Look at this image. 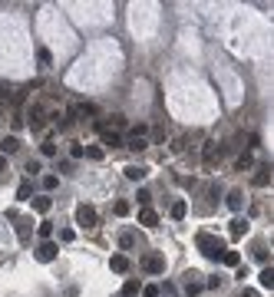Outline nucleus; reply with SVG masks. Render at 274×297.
<instances>
[{"label": "nucleus", "mask_w": 274, "mask_h": 297, "mask_svg": "<svg viewBox=\"0 0 274 297\" xmlns=\"http://www.w3.org/2000/svg\"><path fill=\"white\" fill-rule=\"evenodd\" d=\"M198 251L205 254V258H211V261H218L221 254L228 251V248H225V241H221L218 234H208V231H198Z\"/></svg>", "instance_id": "1"}, {"label": "nucleus", "mask_w": 274, "mask_h": 297, "mask_svg": "<svg viewBox=\"0 0 274 297\" xmlns=\"http://www.w3.org/2000/svg\"><path fill=\"white\" fill-rule=\"evenodd\" d=\"M76 225L79 228H96L99 225V215L93 205H76Z\"/></svg>", "instance_id": "2"}, {"label": "nucleus", "mask_w": 274, "mask_h": 297, "mask_svg": "<svg viewBox=\"0 0 274 297\" xmlns=\"http://www.w3.org/2000/svg\"><path fill=\"white\" fill-rule=\"evenodd\" d=\"M56 251H60V244H56V241H40V244H36V251H33V254H36V261L50 264V261H53V258H56Z\"/></svg>", "instance_id": "3"}, {"label": "nucleus", "mask_w": 274, "mask_h": 297, "mask_svg": "<svg viewBox=\"0 0 274 297\" xmlns=\"http://www.w3.org/2000/svg\"><path fill=\"white\" fill-rule=\"evenodd\" d=\"M142 267H145V271H149V274H162V271H165V258H162V254H145V258H142Z\"/></svg>", "instance_id": "4"}, {"label": "nucleus", "mask_w": 274, "mask_h": 297, "mask_svg": "<svg viewBox=\"0 0 274 297\" xmlns=\"http://www.w3.org/2000/svg\"><path fill=\"white\" fill-rule=\"evenodd\" d=\"M221 155V149H218V142L211 139V142H205V149H202V162L205 165H215V159Z\"/></svg>", "instance_id": "5"}, {"label": "nucleus", "mask_w": 274, "mask_h": 297, "mask_svg": "<svg viewBox=\"0 0 274 297\" xmlns=\"http://www.w3.org/2000/svg\"><path fill=\"white\" fill-rule=\"evenodd\" d=\"M188 277V281H185V287H182V291H185V294L188 297H198V294H202V291H205V284H202V281H195V271H192V274H185Z\"/></svg>", "instance_id": "6"}, {"label": "nucleus", "mask_w": 274, "mask_h": 297, "mask_svg": "<svg viewBox=\"0 0 274 297\" xmlns=\"http://www.w3.org/2000/svg\"><path fill=\"white\" fill-rule=\"evenodd\" d=\"M13 221H17V238L20 241H30V225H33V218H17V215H10Z\"/></svg>", "instance_id": "7"}, {"label": "nucleus", "mask_w": 274, "mask_h": 297, "mask_svg": "<svg viewBox=\"0 0 274 297\" xmlns=\"http://www.w3.org/2000/svg\"><path fill=\"white\" fill-rule=\"evenodd\" d=\"M122 172H126V178H129V182H142V178L149 175V172H145L142 165H126Z\"/></svg>", "instance_id": "8"}, {"label": "nucleus", "mask_w": 274, "mask_h": 297, "mask_svg": "<svg viewBox=\"0 0 274 297\" xmlns=\"http://www.w3.org/2000/svg\"><path fill=\"white\" fill-rule=\"evenodd\" d=\"M139 225H145V228H155V225H159V215H155L152 208H142V211H139Z\"/></svg>", "instance_id": "9"}, {"label": "nucleus", "mask_w": 274, "mask_h": 297, "mask_svg": "<svg viewBox=\"0 0 274 297\" xmlns=\"http://www.w3.org/2000/svg\"><path fill=\"white\" fill-rule=\"evenodd\" d=\"M112 271H116V274H126V271H129V258H126V254H112Z\"/></svg>", "instance_id": "10"}, {"label": "nucleus", "mask_w": 274, "mask_h": 297, "mask_svg": "<svg viewBox=\"0 0 274 297\" xmlns=\"http://www.w3.org/2000/svg\"><path fill=\"white\" fill-rule=\"evenodd\" d=\"M126 149H136V152H142V149H145V139H142V135H136V132L129 129V135H126Z\"/></svg>", "instance_id": "11"}, {"label": "nucleus", "mask_w": 274, "mask_h": 297, "mask_svg": "<svg viewBox=\"0 0 274 297\" xmlns=\"http://www.w3.org/2000/svg\"><path fill=\"white\" fill-rule=\"evenodd\" d=\"M139 291H142V284H139L136 277H129V281L122 284V297H139Z\"/></svg>", "instance_id": "12"}, {"label": "nucleus", "mask_w": 274, "mask_h": 297, "mask_svg": "<svg viewBox=\"0 0 274 297\" xmlns=\"http://www.w3.org/2000/svg\"><path fill=\"white\" fill-rule=\"evenodd\" d=\"M0 149H3V155H13L17 149H20V139H17V135H7V139L0 142Z\"/></svg>", "instance_id": "13"}, {"label": "nucleus", "mask_w": 274, "mask_h": 297, "mask_svg": "<svg viewBox=\"0 0 274 297\" xmlns=\"http://www.w3.org/2000/svg\"><path fill=\"white\" fill-rule=\"evenodd\" d=\"M241 234H248V221L235 218V221H231V238H241Z\"/></svg>", "instance_id": "14"}, {"label": "nucleus", "mask_w": 274, "mask_h": 297, "mask_svg": "<svg viewBox=\"0 0 274 297\" xmlns=\"http://www.w3.org/2000/svg\"><path fill=\"white\" fill-rule=\"evenodd\" d=\"M268 182H271V168H268V165H261V168H258V175H254V185L264 188Z\"/></svg>", "instance_id": "15"}, {"label": "nucleus", "mask_w": 274, "mask_h": 297, "mask_svg": "<svg viewBox=\"0 0 274 297\" xmlns=\"http://www.w3.org/2000/svg\"><path fill=\"white\" fill-rule=\"evenodd\" d=\"M258 284L261 287H274V267H264L261 274H258Z\"/></svg>", "instance_id": "16"}, {"label": "nucleus", "mask_w": 274, "mask_h": 297, "mask_svg": "<svg viewBox=\"0 0 274 297\" xmlns=\"http://www.w3.org/2000/svg\"><path fill=\"white\" fill-rule=\"evenodd\" d=\"M185 211H188V205H185V201H172V218H175V221H182V218H185Z\"/></svg>", "instance_id": "17"}, {"label": "nucleus", "mask_w": 274, "mask_h": 297, "mask_svg": "<svg viewBox=\"0 0 274 297\" xmlns=\"http://www.w3.org/2000/svg\"><path fill=\"white\" fill-rule=\"evenodd\" d=\"M83 155H89V159H93V162H103V149H99V145H86V149H83Z\"/></svg>", "instance_id": "18"}, {"label": "nucleus", "mask_w": 274, "mask_h": 297, "mask_svg": "<svg viewBox=\"0 0 274 297\" xmlns=\"http://www.w3.org/2000/svg\"><path fill=\"white\" fill-rule=\"evenodd\" d=\"M33 208H36V211H40V215H46V211H50V208H53V201H50V198H36V201H33Z\"/></svg>", "instance_id": "19"}, {"label": "nucleus", "mask_w": 274, "mask_h": 297, "mask_svg": "<svg viewBox=\"0 0 274 297\" xmlns=\"http://www.w3.org/2000/svg\"><path fill=\"white\" fill-rule=\"evenodd\" d=\"M36 234H40L43 241H50V234H53V225H50V221H40V225H36Z\"/></svg>", "instance_id": "20"}, {"label": "nucleus", "mask_w": 274, "mask_h": 297, "mask_svg": "<svg viewBox=\"0 0 274 297\" xmlns=\"http://www.w3.org/2000/svg\"><path fill=\"white\" fill-rule=\"evenodd\" d=\"M218 261H225L228 267H238V261H241V258H238V251H225V254L218 258Z\"/></svg>", "instance_id": "21"}, {"label": "nucleus", "mask_w": 274, "mask_h": 297, "mask_svg": "<svg viewBox=\"0 0 274 297\" xmlns=\"http://www.w3.org/2000/svg\"><path fill=\"white\" fill-rule=\"evenodd\" d=\"M228 208H231V211L241 208V192H228Z\"/></svg>", "instance_id": "22"}, {"label": "nucleus", "mask_w": 274, "mask_h": 297, "mask_svg": "<svg viewBox=\"0 0 274 297\" xmlns=\"http://www.w3.org/2000/svg\"><path fill=\"white\" fill-rule=\"evenodd\" d=\"M251 165H254L251 152H244V155H238V168H241V172H244V168H251Z\"/></svg>", "instance_id": "23"}, {"label": "nucleus", "mask_w": 274, "mask_h": 297, "mask_svg": "<svg viewBox=\"0 0 274 297\" xmlns=\"http://www.w3.org/2000/svg\"><path fill=\"white\" fill-rule=\"evenodd\" d=\"M30 182H20V188H17V198H20V201H27V198H30Z\"/></svg>", "instance_id": "24"}, {"label": "nucleus", "mask_w": 274, "mask_h": 297, "mask_svg": "<svg viewBox=\"0 0 274 297\" xmlns=\"http://www.w3.org/2000/svg\"><path fill=\"white\" fill-rule=\"evenodd\" d=\"M40 152H43V159H53V155H56V145L50 142V139H46V142L40 145Z\"/></svg>", "instance_id": "25"}, {"label": "nucleus", "mask_w": 274, "mask_h": 297, "mask_svg": "<svg viewBox=\"0 0 274 297\" xmlns=\"http://www.w3.org/2000/svg\"><path fill=\"white\" fill-rule=\"evenodd\" d=\"M129 211H132V205H129V201H116V215H119V218H126Z\"/></svg>", "instance_id": "26"}, {"label": "nucleus", "mask_w": 274, "mask_h": 297, "mask_svg": "<svg viewBox=\"0 0 274 297\" xmlns=\"http://www.w3.org/2000/svg\"><path fill=\"white\" fill-rule=\"evenodd\" d=\"M56 185H60V178H56V175H43V188H46V192H53Z\"/></svg>", "instance_id": "27"}, {"label": "nucleus", "mask_w": 274, "mask_h": 297, "mask_svg": "<svg viewBox=\"0 0 274 297\" xmlns=\"http://www.w3.org/2000/svg\"><path fill=\"white\" fill-rule=\"evenodd\" d=\"M139 205H142V208H149V201H152V195H149V192H145V188H139Z\"/></svg>", "instance_id": "28"}, {"label": "nucleus", "mask_w": 274, "mask_h": 297, "mask_svg": "<svg viewBox=\"0 0 274 297\" xmlns=\"http://www.w3.org/2000/svg\"><path fill=\"white\" fill-rule=\"evenodd\" d=\"M27 172H30V175H36V172H43V165L36 162V159H30V162H27Z\"/></svg>", "instance_id": "29"}, {"label": "nucleus", "mask_w": 274, "mask_h": 297, "mask_svg": "<svg viewBox=\"0 0 274 297\" xmlns=\"http://www.w3.org/2000/svg\"><path fill=\"white\" fill-rule=\"evenodd\" d=\"M119 244H122V248H132V244H136V234H122Z\"/></svg>", "instance_id": "30"}, {"label": "nucleus", "mask_w": 274, "mask_h": 297, "mask_svg": "<svg viewBox=\"0 0 274 297\" xmlns=\"http://www.w3.org/2000/svg\"><path fill=\"white\" fill-rule=\"evenodd\" d=\"M36 60H40V66H50V50H40V53H36Z\"/></svg>", "instance_id": "31"}, {"label": "nucleus", "mask_w": 274, "mask_h": 297, "mask_svg": "<svg viewBox=\"0 0 274 297\" xmlns=\"http://www.w3.org/2000/svg\"><path fill=\"white\" fill-rule=\"evenodd\" d=\"M69 159H73V162H76V159H83V145H73V149H69Z\"/></svg>", "instance_id": "32"}, {"label": "nucleus", "mask_w": 274, "mask_h": 297, "mask_svg": "<svg viewBox=\"0 0 274 297\" xmlns=\"http://www.w3.org/2000/svg\"><path fill=\"white\" fill-rule=\"evenodd\" d=\"M142 294H145V297H159V287L149 284V287H142Z\"/></svg>", "instance_id": "33"}, {"label": "nucleus", "mask_w": 274, "mask_h": 297, "mask_svg": "<svg viewBox=\"0 0 274 297\" xmlns=\"http://www.w3.org/2000/svg\"><path fill=\"white\" fill-rule=\"evenodd\" d=\"M73 238H76V234H73L69 228H63V231H60V241H73Z\"/></svg>", "instance_id": "34"}, {"label": "nucleus", "mask_w": 274, "mask_h": 297, "mask_svg": "<svg viewBox=\"0 0 274 297\" xmlns=\"http://www.w3.org/2000/svg\"><path fill=\"white\" fill-rule=\"evenodd\" d=\"M182 142H185V139H182V135H175V139H172V149H175V152H182V149H185Z\"/></svg>", "instance_id": "35"}, {"label": "nucleus", "mask_w": 274, "mask_h": 297, "mask_svg": "<svg viewBox=\"0 0 274 297\" xmlns=\"http://www.w3.org/2000/svg\"><path fill=\"white\" fill-rule=\"evenodd\" d=\"M241 297H258V291H241Z\"/></svg>", "instance_id": "36"}, {"label": "nucleus", "mask_w": 274, "mask_h": 297, "mask_svg": "<svg viewBox=\"0 0 274 297\" xmlns=\"http://www.w3.org/2000/svg\"><path fill=\"white\" fill-rule=\"evenodd\" d=\"M3 165H7V159H3V155H0V168H3Z\"/></svg>", "instance_id": "37"}]
</instances>
